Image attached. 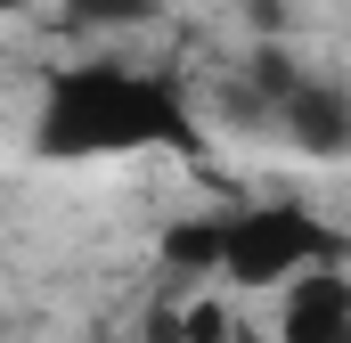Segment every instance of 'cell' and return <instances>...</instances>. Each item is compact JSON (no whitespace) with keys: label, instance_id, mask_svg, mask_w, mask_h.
Segmentation results:
<instances>
[{"label":"cell","instance_id":"1","mask_svg":"<svg viewBox=\"0 0 351 343\" xmlns=\"http://www.w3.org/2000/svg\"><path fill=\"white\" fill-rule=\"evenodd\" d=\"M188 106L172 82L123 74V66H74L41 98V156H123V147H188Z\"/></svg>","mask_w":351,"mask_h":343},{"label":"cell","instance_id":"2","mask_svg":"<svg viewBox=\"0 0 351 343\" xmlns=\"http://www.w3.org/2000/svg\"><path fill=\"white\" fill-rule=\"evenodd\" d=\"M327 229L302 213V204H262V213H237L229 221V237H221V270L237 278V286H286V278H302L311 261H327Z\"/></svg>","mask_w":351,"mask_h":343},{"label":"cell","instance_id":"3","mask_svg":"<svg viewBox=\"0 0 351 343\" xmlns=\"http://www.w3.org/2000/svg\"><path fill=\"white\" fill-rule=\"evenodd\" d=\"M286 343H351V278H286Z\"/></svg>","mask_w":351,"mask_h":343},{"label":"cell","instance_id":"4","mask_svg":"<svg viewBox=\"0 0 351 343\" xmlns=\"http://www.w3.org/2000/svg\"><path fill=\"white\" fill-rule=\"evenodd\" d=\"M278 123H286V139L311 147V156H343L351 147V98L327 90V82H311V74L278 98Z\"/></svg>","mask_w":351,"mask_h":343},{"label":"cell","instance_id":"5","mask_svg":"<svg viewBox=\"0 0 351 343\" xmlns=\"http://www.w3.org/2000/svg\"><path fill=\"white\" fill-rule=\"evenodd\" d=\"M221 237H229V221H180L172 237H164V254L180 270H221Z\"/></svg>","mask_w":351,"mask_h":343},{"label":"cell","instance_id":"6","mask_svg":"<svg viewBox=\"0 0 351 343\" xmlns=\"http://www.w3.org/2000/svg\"><path fill=\"white\" fill-rule=\"evenodd\" d=\"M66 16L74 25H147L156 0H66Z\"/></svg>","mask_w":351,"mask_h":343},{"label":"cell","instance_id":"7","mask_svg":"<svg viewBox=\"0 0 351 343\" xmlns=\"http://www.w3.org/2000/svg\"><path fill=\"white\" fill-rule=\"evenodd\" d=\"M188 343H237L229 319H221V303H196V311H188Z\"/></svg>","mask_w":351,"mask_h":343},{"label":"cell","instance_id":"8","mask_svg":"<svg viewBox=\"0 0 351 343\" xmlns=\"http://www.w3.org/2000/svg\"><path fill=\"white\" fill-rule=\"evenodd\" d=\"M8 8H25V0H0V16H8Z\"/></svg>","mask_w":351,"mask_h":343}]
</instances>
